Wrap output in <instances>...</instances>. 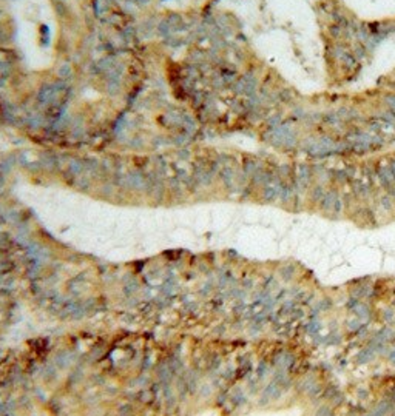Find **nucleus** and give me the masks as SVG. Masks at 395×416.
<instances>
[{
  "mask_svg": "<svg viewBox=\"0 0 395 416\" xmlns=\"http://www.w3.org/2000/svg\"><path fill=\"white\" fill-rule=\"evenodd\" d=\"M316 416H333V413L329 407H321L320 410H318Z\"/></svg>",
  "mask_w": 395,
  "mask_h": 416,
  "instance_id": "f257e3e1",
  "label": "nucleus"
}]
</instances>
